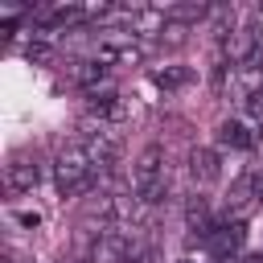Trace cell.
Masks as SVG:
<instances>
[{"instance_id": "14", "label": "cell", "mask_w": 263, "mask_h": 263, "mask_svg": "<svg viewBox=\"0 0 263 263\" xmlns=\"http://www.w3.org/2000/svg\"><path fill=\"white\" fill-rule=\"evenodd\" d=\"M247 263H263V255H251V259H247Z\"/></svg>"}, {"instance_id": "7", "label": "cell", "mask_w": 263, "mask_h": 263, "mask_svg": "<svg viewBox=\"0 0 263 263\" xmlns=\"http://www.w3.org/2000/svg\"><path fill=\"white\" fill-rule=\"evenodd\" d=\"M189 173H193V181H218V173H222V164H218V152L214 148H193V156H189Z\"/></svg>"}, {"instance_id": "2", "label": "cell", "mask_w": 263, "mask_h": 263, "mask_svg": "<svg viewBox=\"0 0 263 263\" xmlns=\"http://www.w3.org/2000/svg\"><path fill=\"white\" fill-rule=\"evenodd\" d=\"M132 189H136V197L144 201V205H156L160 197H164V152L152 144V148H144L140 152V160H136V168H132Z\"/></svg>"}, {"instance_id": "12", "label": "cell", "mask_w": 263, "mask_h": 263, "mask_svg": "<svg viewBox=\"0 0 263 263\" xmlns=\"http://www.w3.org/2000/svg\"><path fill=\"white\" fill-rule=\"evenodd\" d=\"M164 16L168 21H197V16H205V4H181V8H168Z\"/></svg>"}, {"instance_id": "4", "label": "cell", "mask_w": 263, "mask_h": 263, "mask_svg": "<svg viewBox=\"0 0 263 263\" xmlns=\"http://www.w3.org/2000/svg\"><path fill=\"white\" fill-rule=\"evenodd\" d=\"M255 197H263V168H251V173H242L238 181H234V189H230V197H226V205L234 210V214H242Z\"/></svg>"}, {"instance_id": "13", "label": "cell", "mask_w": 263, "mask_h": 263, "mask_svg": "<svg viewBox=\"0 0 263 263\" xmlns=\"http://www.w3.org/2000/svg\"><path fill=\"white\" fill-rule=\"evenodd\" d=\"M242 107H247L251 115H263V86H255V90H247V99H242Z\"/></svg>"}, {"instance_id": "9", "label": "cell", "mask_w": 263, "mask_h": 263, "mask_svg": "<svg viewBox=\"0 0 263 263\" xmlns=\"http://www.w3.org/2000/svg\"><path fill=\"white\" fill-rule=\"evenodd\" d=\"M185 222H189V230L193 234H201V238H210V205H205V197H193L189 205H185Z\"/></svg>"}, {"instance_id": "5", "label": "cell", "mask_w": 263, "mask_h": 263, "mask_svg": "<svg viewBox=\"0 0 263 263\" xmlns=\"http://www.w3.org/2000/svg\"><path fill=\"white\" fill-rule=\"evenodd\" d=\"M226 53H230V62H242V66L259 62V33H255V29H238V33H230Z\"/></svg>"}, {"instance_id": "15", "label": "cell", "mask_w": 263, "mask_h": 263, "mask_svg": "<svg viewBox=\"0 0 263 263\" xmlns=\"http://www.w3.org/2000/svg\"><path fill=\"white\" fill-rule=\"evenodd\" d=\"M181 263H193V259H181Z\"/></svg>"}, {"instance_id": "3", "label": "cell", "mask_w": 263, "mask_h": 263, "mask_svg": "<svg viewBox=\"0 0 263 263\" xmlns=\"http://www.w3.org/2000/svg\"><path fill=\"white\" fill-rule=\"evenodd\" d=\"M37 181H41V164H37L29 152L8 156V164H4V189H8V193H29Z\"/></svg>"}, {"instance_id": "6", "label": "cell", "mask_w": 263, "mask_h": 263, "mask_svg": "<svg viewBox=\"0 0 263 263\" xmlns=\"http://www.w3.org/2000/svg\"><path fill=\"white\" fill-rule=\"evenodd\" d=\"M205 242H210V251H214L218 259H230V255L242 247V222H230V226H214Z\"/></svg>"}, {"instance_id": "11", "label": "cell", "mask_w": 263, "mask_h": 263, "mask_svg": "<svg viewBox=\"0 0 263 263\" xmlns=\"http://www.w3.org/2000/svg\"><path fill=\"white\" fill-rule=\"evenodd\" d=\"M189 78V70H181V66H168V70H156V86H164V90H177L181 82Z\"/></svg>"}, {"instance_id": "8", "label": "cell", "mask_w": 263, "mask_h": 263, "mask_svg": "<svg viewBox=\"0 0 263 263\" xmlns=\"http://www.w3.org/2000/svg\"><path fill=\"white\" fill-rule=\"evenodd\" d=\"M218 140L226 144V148H238V152H247V148H255V132L242 123V119H226L222 127H218Z\"/></svg>"}, {"instance_id": "1", "label": "cell", "mask_w": 263, "mask_h": 263, "mask_svg": "<svg viewBox=\"0 0 263 263\" xmlns=\"http://www.w3.org/2000/svg\"><path fill=\"white\" fill-rule=\"evenodd\" d=\"M99 164L90 160V152L74 140L70 148H62L58 152V164H53V181H58V193L62 197H82V193H90L95 185H99Z\"/></svg>"}, {"instance_id": "10", "label": "cell", "mask_w": 263, "mask_h": 263, "mask_svg": "<svg viewBox=\"0 0 263 263\" xmlns=\"http://www.w3.org/2000/svg\"><path fill=\"white\" fill-rule=\"evenodd\" d=\"M107 74H111V66H107V62H99V58H95V62H78V66H74V78H78L82 86H99V82H107Z\"/></svg>"}]
</instances>
